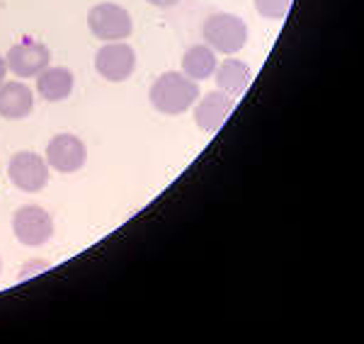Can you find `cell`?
<instances>
[{"mask_svg": "<svg viewBox=\"0 0 364 344\" xmlns=\"http://www.w3.org/2000/svg\"><path fill=\"white\" fill-rule=\"evenodd\" d=\"M5 73H8V63H5V56H0V83L5 80Z\"/></svg>", "mask_w": 364, "mask_h": 344, "instance_id": "16", "label": "cell"}, {"mask_svg": "<svg viewBox=\"0 0 364 344\" xmlns=\"http://www.w3.org/2000/svg\"><path fill=\"white\" fill-rule=\"evenodd\" d=\"M216 66H219V58H216V51L209 49L207 44H195L185 51L182 56V73L192 80H207L214 75Z\"/></svg>", "mask_w": 364, "mask_h": 344, "instance_id": "13", "label": "cell"}, {"mask_svg": "<svg viewBox=\"0 0 364 344\" xmlns=\"http://www.w3.org/2000/svg\"><path fill=\"white\" fill-rule=\"evenodd\" d=\"M204 42L216 54L233 56L248 44V25L238 15L231 13H214L204 20L202 27Z\"/></svg>", "mask_w": 364, "mask_h": 344, "instance_id": "2", "label": "cell"}, {"mask_svg": "<svg viewBox=\"0 0 364 344\" xmlns=\"http://www.w3.org/2000/svg\"><path fill=\"white\" fill-rule=\"evenodd\" d=\"M0 272H3V262H0Z\"/></svg>", "mask_w": 364, "mask_h": 344, "instance_id": "17", "label": "cell"}, {"mask_svg": "<svg viewBox=\"0 0 364 344\" xmlns=\"http://www.w3.org/2000/svg\"><path fill=\"white\" fill-rule=\"evenodd\" d=\"M151 104L166 116L185 114L190 107H195L199 100L197 80L187 78L182 71H168L158 75V80L151 85Z\"/></svg>", "mask_w": 364, "mask_h": 344, "instance_id": "1", "label": "cell"}, {"mask_svg": "<svg viewBox=\"0 0 364 344\" xmlns=\"http://www.w3.org/2000/svg\"><path fill=\"white\" fill-rule=\"evenodd\" d=\"M146 3H151L154 8H173V5H178L180 0H146Z\"/></svg>", "mask_w": 364, "mask_h": 344, "instance_id": "15", "label": "cell"}, {"mask_svg": "<svg viewBox=\"0 0 364 344\" xmlns=\"http://www.w3.org/2000/svg\"><path fill=\"white\" fill-rule=\"evenodd\" d=\"M294 0H255L257 15H262L265 20H284L289 13Z\"/></svg>", "mask_w": 364, "mask_h": 344, "instance_id": "14", "label": "cell"}, {"mask_svg": "<svg viewBox=\"0 0 364 344\" xmlns=\"http://www.w3.org/2000/svg\"><path fill=\"white\" fill-rule=\"evenodd\" d=\"M5 63H8V71H13L17 78H37L46 66H51V51L37 39H22L10 46Z\"/></svg>", "mask_w": 364, "mask_h": 344, "instance_id": "6", "label": "cell"}, {"mask_svg": "<svg viewBox=\"0 0 364 344\" xmlns=\"http://www.w3.org/2000/svg\"><path fill=\"white\" fill-rule=\"evenodd\" d=\"M95 68L109 83H124L136 71V51L124 42H107L95 54Z\"/></svg>", "mask_w": 364, "mask_h": 344, "instance_id": "7", "label": "cell"}, {"mask_svg": "<svg viewBox=\"0 0 364 344\" xmlns=\"http://www.w3.org/2000/svg\"><path fill=\"white\" fill-rule=\"evenodd\" d=\"M87 27L100 42H124L134 32V20L127 8L117 3H97L87 13Z\"/></svg>", "mask_w": 364, "mask_h": 344, "instance_id": "3", "label": "cell"}, {"mask_svg": "<svg viewBox=\"0 0 364 344\" xmlns=\"http://www.w3.org/2000/svg\"><path fill=\"white\" fill-rule=\"evenodd\" d=\"M216 85L219 90L228 92L231 97H240L245 90H248L250 80H252V71L248 68V63L240 61V58H226L224 63L216 66Z\"/></svg>", "mask_w": 364, "mask_h": 344, "instance_id": "12", "label": "cell"}, {"mask_svg": "<svg viewBox=\"0 0 364 344\" xmlns=\"http://www.w3.org/2000/svg\"><path fill=\"white\" fill-rule=\"evenodd\" d=\"M46 162L51 170L70 174L78 172L87 160V148L75 133H56L46 145Z\"/></svg>", "mask_w": 364, "mask_h": 344, "instance_id": "8", "label": "cell"}, {"mask_svg": "<svg viewBox=\"0 0 364 344\" xmlns=\"http://www.w3.org/2000/svg\"><path fill=\"white\" fill-rule=\"evenodd\" d=\"M49 162L42 155L32 153V150H20L15 153L8 162V177L20 192L34 194V192H42L49 184Z\"/></svg>", "mask_w": 364, "mask_h": 344, "instance_id": "5", "label": "cell"}, {"mask_svg": "<svg viewBox=\"0 0 364 344\" xmlns=\"http://www.w3.org/2000/svg\"><path fill=\"white\" fill-rule=\"evenodd\" d=\"M73 85H75L73 73L63 66H46L37 75V92L46 102H63L66 97H70Z\"/></svg>", "mask_w": 364, "mask_h": 344, "instance_id": "11", "label": "cell"}, {"mask_svg": "<svg viewBox=\"0 0 364 344\" xmlns=\"http://www.w3.org/2000/svg\"><path fill=\"white\" fill-rule=\"evenodd\" d=\"M13 233L15 238L27 248H42L54 235V218L46 209L37 204L20 206L13 216Z\"/></svg>", "mask_w": 364, "mask_h": 344, "instance_id": "4", "label": "cell"}, {"mask_svg": "<svg viewBox=\"0 0 364 344\" xmlns=\"http://www.w3.org/2000/svg\"><path fill=\"white\" fill-rule=\"evenodd\" d=\"M233 107H236V97H231L228 92L224 90L207 92V95L199 97L195 102V124L204 133H216L226 124Z\"/></svg>", "mask_w": 364, "mask_h": 344, "instance_id": "9", "label": "cell"}, {"mask_svg": "<svg viewBox=\"0 0 364 344\" xmlns=\"http://www.w3.org/2000/svg\"><path fill=\"white\" fill-rule=\"evenodd\" d=\"M34 109L32 87H27L20 80H8L0 83V116L10 121L25 119Z\"/></svg>", "mask_w": 364, "mask_h": 344, "instance_id": "10", "label": "cell"}]
</instances>
